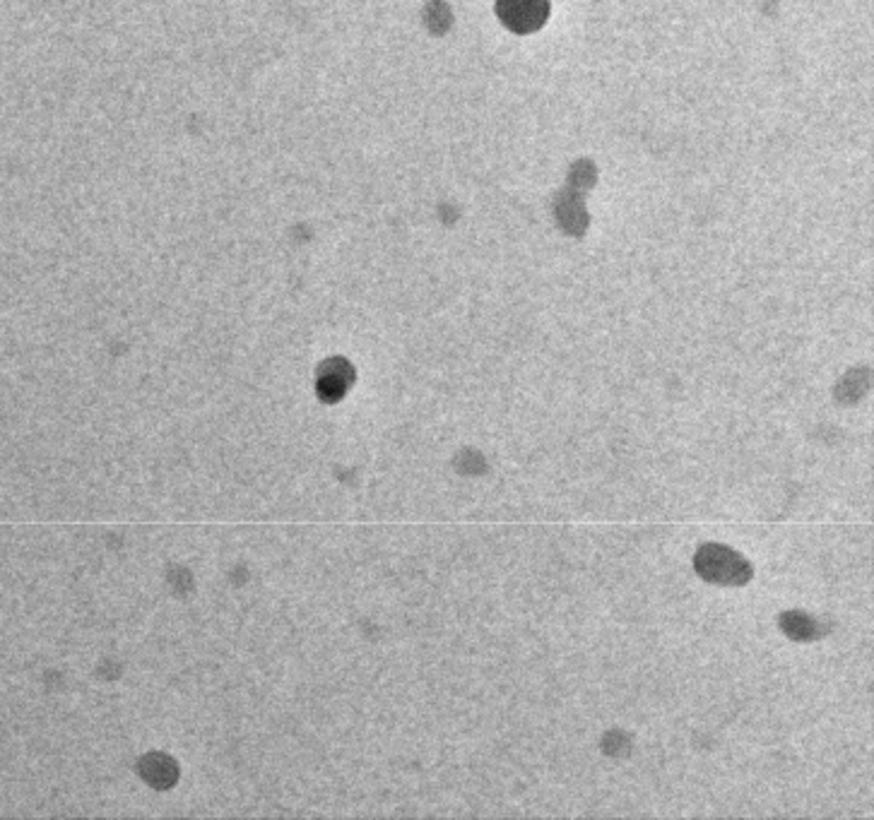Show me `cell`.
Listing matches in <instances>:
<instances>
[{
	"instance_id": "cell-1",
	"label": "cell",
	"mask_w": 874,
	"mask_h": 820,
	"mask_svg": "<svg viewBox=\"0 0 874 820\" xmlns=\"http://www.w3.org/2000/svg\"><path fill=\"white\" fill-rule=\"evenodd\" d=\"M697 565L703 577H709L713 583L721 585H740L750 577V565H746L735 551L723 546L701 549V554L697 556Z\"/></svg>"
},
{
	"instance_id": "cell-2",
	"label": "cell",
	"mask_w": 874,
	"mask_h": 820,
	"mask_svg": "<svg viewBox=\"0 0 874 820\" xmlns=\"http://www.w3.org/2000/svg\"><path fill=\"white\" fill-rule=\"evenodd\" d=\"M501 22L518 34L540 30L549 16V0H499Z\"/></svg>"
}]
</instances>
